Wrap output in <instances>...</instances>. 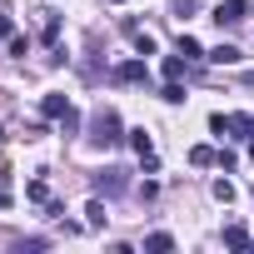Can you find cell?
Segmentation results:
<instances>
[{"label":"cell","instance_id":"ffe728a7","mask_svg":"<svg viewBox=\"0 0 254 254\" xmlns=\"http://www.w3.org/2000/svg\"><path fill=\"white\" fill-rule=\"evenodd\" d=\"M10 55L25 60V55H30V40H25V35H10Z\"/></svg>","mask_w":254,"mask_h":254},{"label":"cell","instance_id":"9c48e42d","mask_svg":"<svg viewBox=\"0 0 254 254\" xmlns=\"http://www.w3.org/2000/svg\"><path fill=\"white\" fill-rule=\"evenodd\" d=\"M185 65H190L185 55H165V60H160V75H165V80H180V75H185Z\"/></svg>","mask_w":254,"mask_h":254},{"label":"cell","instance_id":"4316f807","mask_svg":"<svg viewBox=\"0 0 254 254\" xmlns=\"http://www.w3.org/2000/svg\"><path fill=\"white\" fill-rule=\"evenodd\" d=\"M0 140H5V125H0Z\"/></svg>","mask_w":254,"mask_h":254},{"label":"cell","instance_id":"30bf717a","mask_svg":"<svg viewBox=\"0 0 254 254\" xmlns=\"http://www.w3.org/2000/svg\"><path fill=\"white\" fill-rule=\"evenodd\" d=\"M145 249H150V254H170V249H175V234H165V229H160V234H145Z\"/></svg>","mask_w":254,"mask_h":254},{"label":"cell","instance_id":"cb8c5ba5","mask_svg":"<svg viewBox=\"0 0 254 254\" xmlns=\"http://www.w3.org/2000/svg\"><path fill=\"white\" fill-rule=\"evenodd\" d=\"M15 204V194H10V180H0V209H10Z\"/></svg>","mask_w":254,"mask_h":254},{"label":"cell","instance_id":"277c9868","mask_svg":"<svg viewBox=\"0 0 254 254\" xmlns=\"http://www.w3.org/2000/svg\"><path fill=\"white\" fill-rule=\"evenodd\" d=\"M90 185H95V194H125L130 190L125 170H100V175H90Z\"/></svg>","mask_w":254,"mask_h":254},{"label":"cell","instance_id":"2e32d148","mask_svg":"<svg viewBox=\"0 0 254 254\" xmlns=\"http://www.w3.org/2000/svg\"><path fill=\"white\" fill-rule=\"evenodd\" d=\"M209 194H214L219 204H234V194H239V190H234L229 180H214V185H209Z\"/></svg>","mask_w":254,"mask_h":254},{"label":"cell","instance_id":"8fae6325","mask_svg":"<svg viewBox=\"0 0 254 254\" xmlns=\"http://www.w3.org/2000/svg\"><path fill=\"white\" fill-rule=\"evenodd\" d=\"M125 140L135 145V155H155V140H150L145 130H125Z\"/></svg>","mask_w":254,"mask_h":254},{"label":"cell","instance_id":"d6986e66","mask_svg":"<svg viewBox=\"0 0 254 254\" xmlns=\"http://www.w3.org/2000/svg\"><path fill=\"white\" fill-rule=\"evenodd\" d=\"M130 40H135V50H140V55H155V35H145V30H135Z\"/></svg>","mask_w":254,"mask_h":254},{"label":"cell","instance_id":"ac0fdd59","mask_svg":"<svg viewBox=\"0 0 254 254\" xmlns=\"http://www.w3.org/2000/svg\"><path fill=\"white\" fill-rule=\"evenodd\" d=\"M75 130H80V110H75V105H70V110H65V115H60V135H75Z\"/></svg>","mask_w":254,"mask_h":254},{"label":"cell","instance_id":"7a4b0ae2","mask_svg":"<svg viewBox=\"0 0 254 254\" xmlns=\"http://www.w3.org/2000/svg\"><path fill=\"white\" fill-rule=\"evenodd\" d=\"M209 130L219 140H254V115H209Z\"/></svg>","mask_w":254,"mask_h":254},{"label":"cell","instance_id":"7402d4cb","mask_svg":"<svg viewBox=\"0 0 254 254\" xmlns=\"http://www.w3.org/2000/svg\"><path fill=\"white\" fill-rule=\"evenodd\" d=\"M190 10H199V0H175V15L180 20H190Z\"/></svg>","mask_w":254,"mask_h":254},{"label":"cell","instance_id":"6da1fadb","mask_svg":"<svg viewBox=\"0 0 254 254\" xmlns=\"http://www.w3.org/2000/svg\"><path fill=\"white\" fill-rule=\"evenodd\" d=\"M125 140V125H120V115L105 105V110H95L90 115V145H105V150H115Z\"/></svg>","mask_w":254,"mask_h":254},{"label":"cell","instance_id":"d4e9b609","mask_svg":"<svg viewBox=\"0 0 254 254\" xmlns=\"http://www.w3.org/2000/svg\"><path fill=\"white\" fill-rule=\"evenodd\" d=\"M15 35V25H10V15H0V40H10Z\"/></svg>","mask_w":254,"mask_h":254},{"label":"cell","instance_id":"5bb4252c","mask_svg":"<svg viewBox=\"0 0 254 254\" xmlns=\"http://www.w3.org/2000/svg\"><path fill=\"white\" fill-rule=\"evenodd\" d=\"M224 244H229V249H249V229H244V224H229V229H224Z\"/></svg>","mask_w":254,"mask_h":254},{"label":"cell","instance_id":"603a6c76","mask_svg":"<svg viewBox=\"0 0 254 254\" xmlns=\"http://www.w3.org/2000/svg\"><path fill=\"white\" fill-rule=\"evenodd\" d=\"M45 40H50V45L60 40V15H50V20H45Z\"/></svg>","mask_w":254,"mask_h":254},{"label":"cell","instance_id":"3957f363","mask_svg":"<svg viewBox=\"0 0 254 254\" xmlns=\"http://www.w3.org/2000/svg\"><path fill=\"white\" fill-rule=\"evenodd\" d=\"M110 80H115V85H150V65H145V55H140V60H120V65L110 70Z\"/></svg>","mask_w":254,"mask_h":254},{"label":"cell","instance_id":"4fadbf2b","mask_svg":"<svg viewBox=\"0 0 254 254\" xmlns=\"http://www.w3.org/2000/svg\"><path fill=\"white\" fill-rule=\"evenodd\" d=\"M25 199H30V204H50V185H45V180H30V185H25Z\"/></svg>","mask_w":254,"mask_h":254},{"label":"cell","instance_id":"e0dca14e","mask_svg":"<svg viewBox=\"0 0 254 254\" xmlns=\"http://www.w3.org/2000/svg\"><path fill=\"white\" fill-rule=\"evenodd\" d=\"M180 55H185V60H204V50H199L194 35H180Z\"/></svg>","mask_w":254,"mask_h":254},{"label":"cell","instance_id":"5b68a950","mask_svg":"<svg viewBox=\"0 0 254 254\" xmlns=\"http://www.w3.org/2000/svg\"><path fill=\"white\" fill-rule=\"evenodd\" d=\"M214 20H219V25H244V20H249V0H219V5H214Z\"/></svg>","mask_w":254,"mask_h":254},{"label":"cell","instance_id":"ba28073f","mask_svg":"<svg viewBox=\"0 0 254 254\" xmlns=\"http://www.w3.org/2000/svg\"><path fill=\"white\" fill-rule=\"evenodd\" d=\"M65 110H70V100H65V95H45V100H40V115H45V120H60Z\"/></svg>","mask_w":254,"mask_h":254},{"label":"cell","instance_id":"484cf974","mask_svg":"<svg viewBox=\"0 0 254 254\" xmlns=\"http://www.w3.org/2000/svg\"><path fill=\"white\" fill-rule=\"evenodd\" d=\"M249 160H254V140H249Z\"/></svg>","mask_w":254,"mask_h":254},{"label":"cell","instance_id":"83f0119b","mask_svg":"<svg viewBox=\"0 0 254 254\" xmlns=\"http://www.w3.org/2000/svg\"><path fill=\"white\" fill-rule=\"evenodd\" d=\"M110 5H120V0H110Z\"/></svg>","mask_w":254,"mask_h":254},{"label":"cell","instance_id":"52a82bcc","mask_svg":"<svg viewBox=\"0 0 254 254\" xmlns=\"http://www.w3.org/2000/svg\"><path fill=\"white\" fill-rule=\"evenodd\" d=\"M85 224H90V229H105V224H110V214H105V199H100V194L85 204Z\"/></svg>","mask_w":254,"mask_h":254},{"label":"cell","instance_id":"44dd1931","mask_svg":"<svg viewBox=\"0 0 254 254\" xmlns=\"http://www.w3.org/2000/svg\"><path fill=\"white\" fill-rule=\"evenodd\" d=\"M214 165H219V170H234V165H239V155H234V150H219V155H214Z\"/></svg>","mask_w":254,"mask_h":254},{"label":"cell","instance_id":"8992f818","mask_svg":"<svg viewBox=\"0 0 254 254\" xmlns=\"http://www.w3.org/2000/svg\"><path fill=\"white\" fill-rule=\"evenodd\" d=\"M204 60H214V65H239L244 55H239V45H214V50H204Z\"/></svg>","mask_w":254,"mask_h":254},{"label":"cell","instance_id":"7c38bea8","mask_svg":"<svg viewBox=\"0 0 254 254\" xmlns=\"http://www.w3.org/2000/svg\"><path fill=\"white\" fill-rule=\"evenodd\" d=\"M214 155H219V150H209V145H194V150H190V165H194V170H209V165H214Z\"/></svg>","mask_w":254,"mask_h":254},{"label":"cell","instance_id":"9a60e30c","mask_svg":"<svg viewBox=\"0 0 254 254\" xmlns=\"http://www.w3.org/2000/svg\"><path fill=\"white\" fill-rule=\"evenodd\" d=\"M160 100H165V105H185V85H180V80H165Z\"/></svg>","mask_w":254,"mask_h":254}]
</instances>
